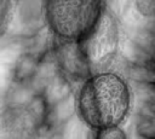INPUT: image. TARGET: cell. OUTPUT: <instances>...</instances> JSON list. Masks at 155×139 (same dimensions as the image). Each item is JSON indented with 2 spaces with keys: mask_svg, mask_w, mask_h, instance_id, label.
I'll return each mask as SVG.
<instances>
[{
  "mask_svg": "<svg viewBox=\"0 0 155 139\" xmlns=\"http://www.w3.org/2000/svg\"><path fill=\"white\" fill-rule=\"evenodd\" d=\"M120 44L117 18L108 5L90 33L76 44H58L63 69L85 81L91 75L107 71L116 57Z\"/></svg>",
  "mask_w": 155,
  "mask_h": 139,
  "instance_id": "obj_2",
  "label": "cell"
},
{
  "mask_svg": "<svg viewBox=\"0 0 155 139\" xmlns=\"http://www.w3.org/2000/svg\"><path fill=\"white\" fill-rule=\"evenodd\" d=\"M93 139H128V137L125 129L121 126H117L94 131Z\"/></svg>",
  "mask_w": 155,
  "mask_h": 139,
  "instance_id": "obj_5",
  "label": "cell"
},
{
  "mask_svg": "<svg viewBox=\"0 0 155 139\" xmlns=\"http://www.w3.org/2000/svg\"><path fill=\"white\" fill-rule=\"evenodd\" d=\"M134 6L137 11L144 17H155V1H136Z\"/></svg>",
  "mask_w": 155,
  "mask_h": 139,
  "instance_id": "obj_7",
  "label": "cell"
},
{
  "mask_svg": "<svg viewBox=\"0 0 155 139\" xmlns=\"http://www.w3.org/2000/svg\"><path fill=\"white\" fill-rule=\"evenodd\" d=\"M131 104L132 93L127 81L111 70L87 77L76 94L78 115L92 131L121 126Z\"/></svg>",
  "mask_w": 155,
  "mask_h": 139,
  "instance_id": "obj_1",
  "label": "cell"
},
{
  "mask_svg": "<svg viewBox=\"0 0 155 139\" xmlns=\"http://www.w3.org/2000/svg\"><path fill=\"white\" fill-rule=\"evenodd\" d=\"M40 120L29 106H11L0 114V139H39Z\"/></svg>",
  "mask_w": 155,
  "mask_h": 139,
  "instance_id": "obj_4",
  "label": "cell"
},
{
  "mask_svg": "<svg viewBox=\"0 0 155 139\" xmlns=\"http://www.w3.org/2000/svg\"><path fill=\"white\" fill-rule=\"evenodd\" d=\"M107 5L96 0L46 1L45 21L58 44H76L90 33Z\"/></svg>",
  "mask_w": 155,
  "mask_h": 139,
  "instance_id": "obj_3",
  "label": "cell"
},
{
  "mask_svg": "<svg viewBox=\"0 0 155 139\" xmlns=\"http://www.w3.org/2000/svg\"><path fill=\"white\" fill-rule=\"evenodd\" d=\"M15 4L12 1H0V37L6 31L13 13Z\"/></svg>",
  "mask_w": 155,
  "mask_h": 139,
  "instance_id": "obj_6",
  "label": "cell"
}]
</instances>
